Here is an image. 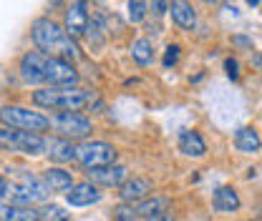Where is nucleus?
Returning a JSON list of instances; mask_svg holds the SVG:
<instances>
[{
    "label": "nucleus",
    "mask_w": 262,
    "mask_h": 221,
    "mask_svg": "<svg viewBox=\"0 0 262 221\" xmlns=\"http://www.w3.org/2000/svg\"><path fill=\"white\" fill-rule=\"evenodd\" d=\"M149 193H151V181L144 179V176H131V179H126V181L119 186L121 204H134V206H136L139 201L149 199Z\"/></svg>",
    "instance_id": "nucleus-11"
},
{
    "label": "nucleus",
    "mask_w": 262,
    "mask_h": 221,
    "mask_svg": "<svg viewBox=\"0 0 262 221\" xmlns=\"http://www.w3.org/2000/svg\"><path fill=\"white\" fill-rule=\"evenodd\" d=\"M38 214H40V221H71V214L63 211L61 206H56V204H46V206H40Z\"/></svg>",
    "instance_id": "nucleus-23"
},
{
    "label": "nucleus",
    "mask_w": 262,
    "mask_h": 221,
    "mask_svg": "<svg viewBox=\"0 0 262 221\" xmlns=\"http://www.w3.org/2000/svg\"><path fill=\"white\" fill-rule=\"evenodd\" d=\"M53 128L63 136V138H86L89 133H91V121L86 118V116H81L78 111H61V113H56L53 118Z\"/></svg>",
    "instance_id": "nucleus-6"
},
{
    "label": "nucleus",
    "mask_w": 262,
    "mask_h": 221,
    "mask_svg": "<svg viewBox=\"0 0 262 221\" xmlns=\"http://www.w3.org/2000/svg\"><path fill=\"white\" fill-rule=\"evenodd\" d=\"M134 216H136V209L131 204H121L114 209V221H134Z\"/></svg>",
    "instance_id": "nucleus-25"
},
{
    "label": "nucleus",
    "mask_w": 262,
    "mask_h": 221,
    "mask_svg": "<svg viewBox=\"0 0 262 221\" xmlns=\"http://www.w3.org/2000/svg\"><path fill=\"white\" fill-rule=\"evenodd\" d=\"M169 15L171 23L182 31H194L196 26V10L189 0H169Z\"/></svg>",
    "instance_id": "nucleus-12"
},
{
    "label": "nucleus",
    "mask_w": 262,
    "mask_h": 221,
    "mask_svg": "<svg viewBox=\"0 0 262 221\" xmlns=\"http://www.w3.org/2000/svg\"><path fill=\"white\" fill-rule=\"evenodd\" d=\"M129 51H131V58L139 65H151V61H154V43L149 38H136L131 43Z\"/></svg>",
    "instance_id": "nucleus-21"
},
{
    "label": "nucleus",
    "mask_w": 262,
    "mask_h": 221,
    "mask_svg": "<svg viewBox=\"0 0 262 221\" xmlns=\"http://www.w3.org/2000/svg\"><path fill=\"white\" fill-rule=\"evenodd\" d=\"M149 10H151L157 18H162V15H166V13H169V0H151Z\"/></svg>",
    "instance_id": "nucleus-26"
},
{
    "label": "nucleus",
    "mask_w": 262,
    "mask_h": 221,
    "mask_svg": "<svg viewBox=\"0 0 262 221\" xmlns=\"http://www.w3.org/2000/svg\"><path fill=\"white\" fill-rule=\"evenodd\" d=\"M46 83L53 88H68L78 83V73L76 68L63 61V58H53L48 56V65H46Z\"/></svg>",
    "instance_id": "nucleus-8"
},
{
    "label": "nucleus",
    "mask_w": 262,
    "mask_h": 221,
    "mask_svg": "<svg viewBox=\"0 0 262 221\" xmlns=\"http://www.w3.org/2000/svg\"><path fill=\"white\" fill-rule=\"evenodd\" d=\"M86 174H89L86 181H91L96 186H121L129 179V171L121 163H111V166H103V168H91Z\"/></svg>",
    "instance_id": "nucleus-10"
},
{
    "label": "nucleus",
    "mask_w": 262,
    "mask_h": 221,
    "mask_svg": "<svg viewBox=\"0 0 262 221\" xmlns=\"http://www.w3.org/2000/svg\"><path fill=\"white\" fill-rule=\"evenodd\" d=\"M202 3H207V5H214V3H220V0H202Z\"/></svg>",
    "instance_id": "nucleus-32"
},
{
    "label": "nucleus",
    "mask_w": 262,
    "mask_h": 221,
    "mask_svg": "<svg viewBox=\"0 0 262 221\" xmlns=\"http://www.w3.org/2000/svg\"><path fill=\"white\" fill-rule=\"evenodd\" d=\"M144 221H171V216L164 214V216H154V219H144Z\"/></svg>",
    "instance_id": "nucleus-29"
},
{
    "label": "nucleus",
    "mask_w": 262,
    "mask_h": 221,
    "mask_svg": "<svg viewBox=\"0 0 262 221\" xmlns=\"http://www.w3.org/2000/svg\"><path fill=\"white\" fill-rule=\"evenodd\" d=\"M179 56H182V48H179L177 43L166 45V51H164V58H162L164 68H171V65H177V63H179Z\"/></svg>",
    "instance_id": "nucleus-24"
},
{
    "label": "nucleus",
    "mask_w": 262,
    "mask_h": 221,
    "mask_svg": "<svg viewBox=\"0 0 262 221\" xmlns=\"http://www.w3.org/2000/svg\"><path fill=\"white\" fill-rule=\"evenodd\" d=\"M66 201L71 206H91V204L101 201V191L91 181H78L71 191H66Z\"/></svg>",
    "instance_id": "nucleus-13"
},
{
    "label": "nucleus",
    "mask_w": 262,
    "mask_h": 221,
    "mask_svg": "<svg viewBox=\"0 0 262 221\" xmlns=\"http://www.w3.org/2000/svg\"><path fill=\"white\" fill-rule=\"evenodd\" d=\"M76 161L83 166V168H103V166H111L116 163V149L106 141H86L78 146V156Z\"/></svg>",
    "instance_id": "nucleus-5"
},
{
    "label": "nucleus",
    "mask_w": 262,
    "mask_h": 221,
    "mask_svg": "<svg viewBox=\"0 0 262 221\" xmlns=\"http://www.w3.org/2000/svg\"><path fill=\"white\" fill-rule=\"evenodd\" d=\"M234 146L239 154H257L262 149V138L252 126H242L234 133Z\"/></svg>",
    "instance_id": "nucleus-17"
},
{
    "label": "nucleus",
    "mask_w": 262,
    "mask_h": 221,
    "mask_svg": "<svg viewBox=\"0 0 262 221\" xmlns=\"http://www.w3.org/2000/svg\"><path fill=\"white\" fill-rule=\"evenodd\" d=\"M146 15H149V3L146 0H129L126 3V18H129V23L139 26V23L146 20Z\"/></svg>",
    "instance_id": "nucleus-22"
},
{
    "label": "nucleus",
    "mask_w": 262,
    "mask_h": 221,
    "mask_svg": "<svg viewBox=\"0 0 262 221\" xmlns=\"http://www.w3.org/2000/svg\"><path fill=\"white\" fill-rule=\"evenodd\" d=\"M239 193L232 189V186H220V189L214 191V196H212V206H214V211H220V214H234L237 209H239Z\"/></svg>",
    "instance_id": "nucleus-16"
},
{
    "label": "nucleus",
    "mask_w": 262,
    "mask_h": 221,
    "mask_svg": "<svg viewBox=\"0 0 262 221\" xmlns=\"http://www.w3.org/2000/svg\"><path fill=\"white\" fill-rule=\"evenodd\" d=\"M63 28L71 38H83L89 35L91 28V18H89V10H86V0H73L66 10L63 18Z\"/></svg>",
    "instance_id": "nucleus-9"
},
{
    "label": "nucleus",
    "mask_w": 262,
    "mask_h": 221,
    "mask_svg": "<svg viewBox=\"0 0 262 221\" xmlns=\"http://www.w3.org/2000/svg\"><path fill=\"white\" fill-rule=\"evenodd\" d=\"M46 65H48V56H46V53H40V51H28V53H23L20 65H18L20 78H23L28 86H40V83H46Z\"/></svg>",
    "instance_id": "nucleus-7"
},
{
    "label": "nucleus",
    "mask_w": 262,
    "mask_h": 221,
    "mask_svg": "<svg viewBox=\"0 0 262 221\" xmlns=\"http://www.w3.org/2000/svg\"><path fill=\"white\" fill-rule=\"evenodd\" d=\"M0 219L3 221H40V214H38V209H33V206L3 204V206H0Z\"/></svg>",
    "instance_id": "nucleus-20"
},
{
    "label": "nucleus",
    "mask_w": 262,
    "mask_h": 221,
    "mask_svg": "<svg viewBox=\"0 0 262 221\" xmlns=\"http://www.w3.org/2000/svg\"><path fill=\"white\" fill-rule=\"evenodd\" d=\"M252 63L257 65V68H262V53H260V56H255V58H252Z\"/></svg>",
    "instance_id": "nucleus-30"
},
{
    "label": "nucleus",
    "mask_w": 262,
    "mask_h": 221,
    "mask_svg": "<svg viewBox=\"0 0 262 221\" xmlns=\"http://www.w3.org/2000/svg\"><path fill=\"white\" fill-rule=\"evenodd\" d=\"M232 43L234 45H242V48H252V38H245V35H234Z\"/></svg>",
    "instance_id": "nucleus-28"
},
{
    "label": "nucleus",
    "mask_w": 262,
    "mask_h": 221,
    "mask_svg": "<svg viewBox=\"0 0 262 221\" xmlns=\"http://www.w3.org/2000/svg\"><path fill=\"white\" fill-rule=\"evenodd\" d=\"M225 68H227L229 78H232V81H237V76H239V73H237V68H239L237 61H234V58H227V61H225Z\"/></svg>",
    "instance_id": "nucleus-27"
},
{
    "label": "nucleus",
    "mask_w": 262,
    "mask_h": 221,
    "mask_svg": "<svg viewBox=\"0 0 262 221\" xmlns=\"http://www.w3.org/2000/svg\"><path fill=\"white\" fill-rule=\"evenodd\" d=\"M46 154L56 163H66V161H73L78 156V146L71 138L56 136V138H46Z\"/></svg>",
    "instance_id": "nucleus-14"
},
{
    "label": "nucleus",
    "mask_w": 262,
    "mask_h": 221,
    "mask_svg": "<svg viewBox=\"0 0 262 221\" xmlns=\"http://www.w3.org/2000/svg\"><path fill=\"white\" fill-rule=\"evenodd\" d=\"M94 101V93L78 86H68V88H38L33 91V103L38 108H48V111H81L83 106H89Z\"/></svg>",
    "instance_id": "nucleus-2"
},
{
    "label": "nucleus",
    "mask_w": 262,
    "mask_h": 221,
    "mask_svg": "<svg viewBox=\"0 0 262 221\" xmlns=\"http://www.w3.org/2000/svg\"><path fill=\"white\" fill-rule=\"evenodd\" d=\"M43 181L48 184V189L51 191H71L76 184H73V176L63 171V168H58V166H51V168H46L43 171Z\"/></svg>",
    "instance_id": "nucleus-19"
},
{
    "label": "nucleus",
    "mask_w": 262,
    "mask_h": 221,
    "mask_svg": "<svg viewBox=\"0 0 262 221\" xmlns=\"http://www.w3.org/2000/svg\"><path fill=\"white\" fill-rule=\"evenodd\" d=\"M31 35L33 43L40 53L46 56H53V58H63V61H76L81 53H78V45H76V38H71L66 33L63 26H58L56 20L51 18H38L33 20L31 26Z\"/></svg>",
    "instance_id": "nucleus-1"
},
{
    "label": "nucleus",
    "mask_w": 262,
    "mask_h": 221,
    "mask_svg": "<svg viewBox=\"0 0 262 221\" xmlns=\"http://www.w3.org/2000/svg\"><path fill=\"white\" fill-rule=\"evenodd\" d=\"M0 143L5 151H18L26 156H40L46 151V138L40 133L31 131H13L10 126H3L0 131Z\"/></svg>",
    "instance_id": "nucleus-4"
},
{
    "label": "nucleus",
    "mask_w": 262,
    "mask_h": 221,
    "mask_svg": "<svg viewBox=\"0 0 262 221\" xmlns=\"http://www.w3.org/2000/svg\"><path fill=\"white\" fill-rule=\"evenodd\" d=\"M179 151L189 158H202L207 154V143L196 131H182L179 136Z\"/></svg>",
    "instance_id": "nucleus-18"
},
{
    "label": "nucleus",
    "mask_w": 262,
    "mask_h": 221,
    "mask_svg": "<svg viewBox=\"0 0 262 221\" xmlns=\"http://www.w3.org/2000/svg\"><path fill=\"white\" fill-rule=\"evenodd\" d=\"M134 209H136V216H141V219H154V216H164V214H169L171 201H169L166 196H149V199L139 201Z\"/></svg>",
    "instance_id": "nucleus-15"
},
{
    "label": "nucleus",
    "mask_w": 262,
    "mask_h": 221,
    "mask_svg": "<svg viewBox=\"0 0 262 221\" xmlns=\"http://www.w3.org/2000/svg\"><path fill=\"white\" fill-rule=\"evenodd\" d=\"M0 118H3L5 126L18 128V131H31V133H40V131H48V128L53 126L51 118H46L38 111L23 108V106H3Z\"/></svg>",
    "instance_id": "nucleus-3"
},
{
    "label": "nucleus",
    "mask_w": 262,
    "mask_h": 221,
    "mask_svg": "<svg viewBox=\"0 0 262 221\" xmlns=\"http://www.w3.org/2000/svg\"><path fill=\"white\" fill-rule=\"evenodd\" d=\"M257 3H260V0H247V5H250V8H255Z\"/></svg>",
    "instance_id": "nucleus-31"
}]
</instances>
